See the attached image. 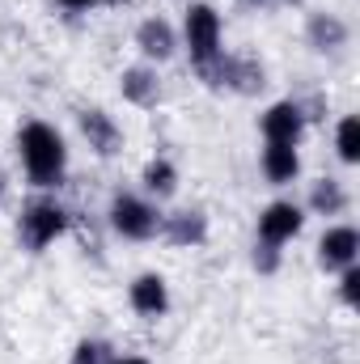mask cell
Masks as SVG:
<instances>
[{"label":"cell","instance_id":"cell-21","mask_svg":"<svg viewBox=\"0 0 360 364\" xmlns=\"http://www.w3.org/2000/svg\"><path fill=\"white\" fill-rule=\"evenodd\" d=\"M339 301H344L348 309H356L360 305V263L339 272Z\"/></svg>","mask_w":360,"mask_h":364},{"label":"cell","instance_id":"cell-15","mask_svg":"<svg viewBox=\"0 0 360 364\" xmlns=\"http://www.w3.org/2000/svg\"><path fill=\"white\" fill-rule=\"evenodd\" d=\"M259 174H263L268 186H292L301 178V149L297 144H263Z\"/></svg>","mask_w":360,"mask_h":364},{"label":"cell","instance_id":"cell-9","mask_svg":"<svg viewBox=\"0 0 360 364\" xmlns=\"http://www.w3.org/2000/svg\"><path fill=\"white\" fill-rule=\"evenodd\" d=\"M77 132H81V140L90 144V153L102 157V161H110V157L123 153V127H119V119H115L110 110H102V106H81V110H77Z\"/></svg>","mask_w":360,"mask_h":364},{"label":"cell","instance_id":"cell-3","mask_svg":"<svg viewBox=\"0 0 360 364\" xmlns=\"http://www.w3.org/2000/svg\"><path fill=\"white\" fill-rule=\"evenodd\" d=\"M68 225H73V212L55 195L43 191V195L21 203V212H17V242H21V250L43 255L47 246H55L68 233Z\"/></svg>","mask_w":360,"mask_h":364},{"label":"cell","instance_id":"cell-23","mask_svg":"<svg viewBox=\"0 0 360 364\" xmlns=\"http://www.w3.org/2000/svg\"><path fill=\"white\" fill-rule=\"evenodd\" d=\"M110 364H153L149 356H115Z\"/></svg>","mask_w":360,"mask_h":364},{"label":"cell","instance_id":"cell-24","mask_svg":"<svg viewBox=\"0 0 360 364\" xmlns=\"http://www.w3.org/2000/svg\"><path fill=\"white\" fill-rule=\"evenodd\" d=\"M0 199H4V174H0Z\"/></svg>","mask_w":360,"mask_h":364},{"label":"cell","instance_id":"cell-22","mask_svg":"<svg viewBox=\"0 0 360 364\" xmlns=\"http://www.w3.org/2000/svg\"><path fill=\"white\" fill-rule=\"evenodd\" d=\"M106 0H60V9H68V13H93V9H102Z\"/></svg>","mask_w":360,"mask_h":364},{"label":"cell","instance_id":"cell-12","mask_svg":"<svg viewBox=\"0 0 360 364\" xmlns=\"http://www.w3.org/2000/svg\"><path fill=\"white\" fill-rule=\"evenodd\" d=\"M127 305H132V314L144 318V322L166 318L170 305H174V296H170V279H166L162 272H140L132 284H127Z\"/></svg>","mask_w":360,"mask_h":364},{"label":"cell","instance_id":"cell-2","mask_svg":"<svg viewBox=\"0 0 360 364\" xmlns=\"http://www.w3.org/2000/svg\"><path fill=\"white\" fill-rule=\"evenodd\" d=\"M179 47L191 55V68L199 77H208L216 68V60L225 55V21H221L216 4H208V0H191L186 4L182 26H179Z\"/></svg>","mask_w":360,"mask_h":364},{"label":"cell","instance_id":"cell-7","mask_svg":"<svg viewBox=\"0 0 360 364\" xmlns=\"http://www.w3.org/2000/svg\"><path fill=\"white\" fill-rule=\"evenodd\" d=\"M301 229H305V208L297 199H271L255 220V242H268V246L284 250L288 242L301 237Z\"/></svg>","mask_w":360,"mask_h":364},{"label":"cell","instance_id":"cell-14","mask_svg":"<svg viewBox=\"0 0 360 364\" xmlns=\"http://www.w3.org/2000/svg\"><path fill=\"white\" fill-rule=\"evenodd\" d=\"M119 93H123L127 106H140V110L157 106L162 102V77H157V68L153 64H127L119 73Z\"/></svg>","mask_w":360,"mask_h":364},{"label":"cell","instance_id":"cell-8","mask_svg":"<svg viewBox=\"0 0 360 364\" xmlns=\"http://www.w3.org/2000/svg\"><path fill=\"white\" fill-rule=\"evenodd\" d=\"M132 43H136V51H140V64H170L174 55H179V26L170 21V17H162V13H149L140 26H136V34H132Z\"/></svg>","mask_w":360,"mask_h":364},{"label":"cell","instance_id":"cell-11","mask_svg":"<svg viewBox=\"0 0 360 364\" xmlns=\"http://www.w3.org/2000/svg\"><path fill=\"white\" fill-rule=\"evenodd\" d=\"M212 225H208V212L203 208H174V212H162V229L157 237L174 250H199L208 242Z\"/></svg>","mask_w":360,"mask_h":364},{"label":"cell","instance_id":"cell-18","mask_svg":"<svg viewBox=\"0 0 360 364\" xmlns=\"http://www.w3.org/2000/svg\"><path fill=\"white\" fill-rule=\"evenodd\" d=\"M335 157L344 166H360V119L356 114H344L335 123Z\"/></svg>","mask_w":360,"mask_h":364},{"label":"cell","instance_id":"cell-6","mask_svg":"<svg viewBox=\"0 0 360 364\" xmlns=\"http://www.w3.org/2000/svg\"><path fill=\"white\" fill-rule=\"evenodd\" d=\"M305 127H309V110H305L297 97H280V102H271L268 110L259 114V136H263V144H297V149H301Z\"/></svg>","mask_w":360,"mask_h":364},{"label":"cell","instance_id":"cell-5","mask_svg":"<svg viewBox=\"0 0 360 364\" xmlns=\"http://www.w3.org/2000/svg\"><path fill=\"white\" fill-rule=\"evenodd\" d=\"M212 90H229V93H242V97H255V93L268 90V68L255 60V55H221L216 68L203 77Z\"/></svg>","mask_w":360,"mask_h":364},{"label":"cell","instance_id":"cell-19","mask_svg":"<svg viewBox=\"0 0 360 364\" xmlns=\"http://www.w3.org/2000/svg\"><path fill=\"white\" fill-rule=\"evenodd\" d=\"M110 360H115V348L106 339H81L68 352V364H110Z\"/></svg>","mask_w":360,"mask_h":364},{"label":"cell","instance_id":"cell-16","mask_svg":"<svg viewBox=\"0 0 360 364\" xmlns=\"http://www.w3.org/2000/svg\"><path fill=\"white\" fill-rule=\"evenodd\" d=\"M179 182H182V174L170 157H153V161H144V170H140V195L153 199V203H166V199L179 195Z\"/></svg>","mask_w":360,"mask_h":364},{"label":"cell","instance_id":"cell-13","mask_svg":"<svg viewBox=\"0 0 360 364\" xmlns=\"http://www.w3.org/2000/svg\"><path fill=\"white\" fill-rule=\"evenodd\" d=\"M305 43H309L314 55H344L348 43H352V26L339 13L318 9V13L305 17Z\"/></svg>","mask_w":360,"mask_h":364},{"label":"cell","instance_id":"cell-4","mask_svg":"<svg viewBox=\"0 0 360 364\" xmlns=\"http://www.w3.org/2000/svg\"><path fill=\"white\" fill-rule=\"evenodd\" d=\"M106 225L123 242H153L162 229V208L153 199H144L140 191H115L110 208H106Z\"/></svg>","mask_w":360,"mask_h":364},{"label":"cell","instance_id":"cell-25","mask_svg":"<svg viewBox=\"0 0 360 364\" xmlns=\"http://www.w3.org/2000/svg\"><path fill=\"white\" fill-rule=\"evenodd\" d=\"M280 4H297V0H280Z\"/></svg>","mask_w":360,"mask_h":364},{"label":"cell","instance_id":"cell-17","mask_svg":"<svg viewBox=\"0 0 360 364\" xmlns=\"http://www.w3.org/2000/svg\"><path fill=\"white\" fill-rule=\"evenodd\" d=\"M301 208L314 212V216H344L352 208V195H348V186L339 178H318L309 182V199Z\"/></svg>","mask_w":360,"mask_h":364},{"label":"cell","instance_id":"cell-10","mask_svg":"<svg viewBox=\"0 0 360 364\" xmlns=\"http://www.w3.org/2000/svg\"><path fill=\"white\" fill-rule=\"evenodd\" d=\"M360 263V229L356 225H327L322 237H318V267L327 275H339L344 267H356Z\"/></svg>","mask_w":360,"mask_h":364},{"label":"cell","instance_id":"cell-1","mask_svg":"<svg viewBox=\"0 0 360 364\" xmlns=\"http://www.w3.org/2000/svg\"><path fill=\"white\" fill-rule=\"evenodd\" d=\"M17 161L34 191H60L68 178V140L47 119H26L17 127Z\"/></svg>","mask_w":360,"mask_h":364},{"label":"cell","instance_id":"cell-20","mask_svg":"<svg viewBox=\"0 0 360 364\" xmlns=\"http://www.w3.org/2000/svg\"><path fill=\"white\" fill-rule=\"evenodd\" d=\"M250 263H255V272L259 275H275L280 272V263H284V250H280V246H268V242H255Z\"/></svg>","mask_w":360,"mask_h":364},{"label":"cell","instance_id":"cell-26","mask_svg":"<svg viewBox=\"0 0 360 364\" xmlns=\"http://www.w3.org/2000/svg\"><path fill=\"white\" fill-rule=\"evenodd\" d=\"M246 4H263V0H246Z\"/></svg>","mask_w":360,"mask_h":364}]
</instances>
